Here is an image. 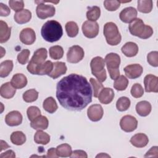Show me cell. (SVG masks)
Returning a JSON list of instances; mask_svg holds the SVG:
<instances>
[{"label":"cell","instance_id":"cell-1","mask_svg":"<svg viewBox=\"0 0 158 158\" xmlns=\"http://www.w3.org/2000/svg\"><path fill=\"white\" fill-rule=\"evenodd\" d=\"M93 91L86 78L71 73L62 78L56 86V97L65 109L80 111L92 101Z\"/></svg>","mask_w":158,"mask_h":158},{"label":"cell","instance_id":"cell-2","mask_svg":"<svg viewBox=\"0 0 158 158\" xmlns=\"http://www.w3.org/2000/svg\"><path fill=\"white\" fill-rule=\"evenodd\" d=\"M41 35L45 41L49 43L56 42L59 40L63 35L62 27L56 20H48L41 27Z\"/></svg>","mask_w":158,"mask_h":158},{"label":"cell","instance_id":"cell-3","mask_svg":"<svg viewBox=\"0 0 158 158\" xmlns=\"http://www.w3.org/2000/svg\"><path fill=\"white\" fill-rule=\"evenodd\" d=\"M130 33L135 36H138L141 39H148L153 34V30L149 25H145L143 21L139 19H136L128 27Z\"/></svg>","mask_w":158,"mask_h":158},{"label":"cell","instance_id":"cell-4","mask_svg":"<svg viewBox=\"0 0 158 158\" xmlns=\"http://www.w3.org/2000/svg\"><path fill=\"white\" fill-rule=\"evenodd\" d=\"M103 33L106 40L109 45L116 46L120 43L122 36L117 26L114 22H107L104 26Z\"/></svg>","mask_w":158,"mask_h":158},{"label":"cell","instance_id":"cell-5","mask_svg":"<svg viewBox=\"0 0 158 158\" xmlns=\"http://www.w3.org/2000/svg\"><path fill=\"white\" fill-rule=\"evenodd\" d=\"M104 61L106 62V64L110 77L112 80H116L120 76V56L114 52L109 53L106 56Z\"/></svg>","mask_w":158,"mask_h":158},{"label":"cell","instance_id":"cell-6","mask_svg":"<svg viewBox=\"0 0 158 158\" xmlns=\"http://www.w3.org/2000/svg\"><path fill=\"white\" fill-rule=\"evenodd\" d=\"M47 56L48 52L46 49L41 48L36 50L27 67L28 72L33 75H36L37 67L45 62Z\"/></svg>","mask_w":158,"mask_h":158},{"label":"cell","instance_id":"cell-7","mask_svg":"<svg viewBox=\"0 0 158 158\" xmlns=\"http://www.w3.org/2000/svg\"><path fill=\"white\" fill-rule=\"evenodd\" d=\"M105 61L103 58L97 56L92 59L90 62V67L92 74L96 77L98 81L103 82L107 78L106 71L104 69Z\"/></svg>","mask_w":158,"mask_h":158},{"label":"cell","instance_id":"cell-8","mask_svg":"<svg viewBox=\"0 0 158 158\" xmlns=\"http://www.w3.org/2000/svg\"><path fill=\"white\" fill-rule=\"evenodd\" d=\"M85 56L84 50L78 45L71 46L67 53V60L69 62L76 64L81 61Z\"/></svg>","mask_w":158,"mask_h":158},{"label":"cell","instance_id":"cell-9","mask_svg":"<svg viewBox=\"0 0 158 158\" xmlns=\"http://www.w3.org/2000/svg\"><path fill=\"white\" fill-rule=\"evenodd\" d=\"M36 13L37 17L41 19H45L51 17L56 13V9L54 6L51 4H45L44 3H37Z\"/></svg>","mask_w":158,"mask_h":158},{"label":"cell","instance_id":"cell-10","mask_svg":"<svg viewBox=\"0 0 158 158\" xmlns=\"http://www.w3.org/2000/svg\"><path fill=\"white\" fill-rule=\"evenodd\" d=\"M99 25L96 22L89 20L85 21L82 25V32L83 35L88 38H94L99 33Z\"/></svg>","mask_w":158,"mask_h":158},{"label":"cell","instance_id":"cell-11","mask_svg":"<svg viewBox=\"0 0 158 158\" xmlns=\"http://www.w3.org/2000/svg\"><path fill=\"white\" fill-rule=\"evenodd\" d=\"M120 126L125 132H131L136 130L138 126L136 118L130 115H126L122 117L120 121Z\"/></svg>","mask_w":158,"mask_h":158},{"label":"cell","instance_id":"cell-12","mask_svg":"<svg viewBox=\"0 0 158 158\" xmlns=\"http://www.w3.org/2000/svg\"><path fill=\"white\" fill-rule=\"evenodd\" d=\"M145 91L147 93L158 92V78L157 76L148 74L144 78Z\"/></svg>","mask_w":158,"mask_h":158},{"label":"cell","instance_id":"cell-13","mask_svg":"<svg viewBox=\"0 0 158 158\" xmlns=\"http://www.w3.org/2000/svg\"><path fill=\"white\" fill-rule=\"evenodd\" d=\"M104 114V110L100 104H93L87 110V115L89 119L93 122L100 120Z\"/></svg>","mask_w":158,"mask_h":158},{"label":"cell","instance_id":"cell-14","mask_svg":"<svg viewBox=\"0 0 158 158\" xmlns=\"http://www.w3.org/2000/svg\"><path fill=\"white\" fill-rule=\"evenodd\" d=\"M137 10L133 7H128L123 9L119 14L120 19L122 22L128 23L132 22L136 19Z\"/></svg>","mask_w":158,"mask_h":158},{"label":"cell","instance_id":"cell-15","mask_svg":"<svg viewBox=\"0 0 158 158\" xmlns=\"http://www.w3.org/2000/svg\"><path fill=\"white\" fill-rule=\"evenodd\" d=\"M123 70L125 75L130 79H135L139 77L143 71L142 66L138 64H134L127 65Z\"/></svg>","mask_w":158,"mask_h":158},{"label":"cell","instance_id":"cell-16","mask_svg":"<svg viewBox=\"0 0 158 158\" xmlns=\"http://www.w3.org/2000/svg\"><path fill=\"white\" fill-rule=\"evenodd\" d=\"M19 38L22 43L27 45H30L35 41L36 34L32 28H25L20 31Z\"/></svg>","mask_w":158,"mask_h":158},{"label":"cell","instance_id":"cell-17","mask_svg":"<svg viewBox=\"0 0 158 158\" xmlns=\"http://www.w3.org/2000/svg\"><path fill=\"white\" fill-rule=\"evenodd\" d=\"M22 115L20 112L13 110L9 112L5 117L6 123L10 127L19 125L22 122Z\"/></svg>","mask_w":158,"mask_h":158},{"label":"cell","instance_id":"cell-18","mask_svg":"<svg viewBox=\"0 0 158 158\" xmlns=\"http://www.w3.org/2000/svg\"><path fill=\"white\" fill-rule=\"evenodd\" d=\"M98 99L101 103L108 104L110 103L114 98V90L110 88H103L98 95Z\"/></svg>","mask_w":158,"mask_h":158},{"label":"cell","instance_id":"cell-19","mask_svg":"<svg viewBox=\"0 0 158 158\" xmlns=\"http://www.w3.org/2000/svg\"><path fill=\"white\" fill-rule=\"evenodd\" d=\"M130 142L135 147L143 148L148 144L149 142V139L146 135H145L144 133H139L133 135L131 138Z\"/></svg>","mask_w":158,"mask_h":158},{"label":"cell","instance_id":"cell-20","mask_svg":"<svg viewBox=\"0 0 158 158\" xmlns=\"http://www.w3.org/2000/svg\"><path fill=\"white\" fill-rule=\"evenodd\" d=\"M67 68L64 62H56L53 63V69L51 73L48 75L53 79H56L60 76L65 74Z\"/></svg>","mask_w":158,"mask_h":158},{"label":"cell","instance_id":"cell-21","mask_svg":"<svg viewBox=\"0 0 158 158\" xmlns=\"http://www.w3.org/2000/svg\"><path fill=\"white\" fill-rule=\"evenodd\" d=\"M122 53L127 57H131L135 56L138 52V46L133 42L126 43L121 48Z\"/></svg>","mask_w":158,"mask_h":158},{"label":"cell","instance_id":"cell-22","mask_svg":"<svg viewBox=\"0 0 158 158\" xmlns=\"http://www.w3.org/2000/svg\"><path fill=\"white\" fill-rule=\"evenodd\" d=\"M49 125L48 119L46 116L40 115L30 123V126L35 130H43L48 128Z\"/></svg>","mask_w":158,"mask_h":158},{"label":"cell","instance_id":"cell-23","mask_svg":"<svg viewBox=\"0 0 158 158\" xmlns=\"http://www.w3.org/2000/svg\"><path fill=\"white\" fill-rule=\"evenodd\" d=\"M15 93V88L10 82H6L1 86L0 94L2 98L5 99H10L13 98Z\"/></svg>","mask_w":158,"mask_h":158},{"label":"cell","instance_id":"cell-24","mask_svg":"<svg viewBox=\"0 0 158 158\" xmlns=\"http://www.w3.org/2000/svg\"><path fill=\"white\" fill-rule=\"evenodd\" d=\"M31 18V12L28 9H22L17 12L14 16V20L19 24H23L28 22Z\"/></svg>","mask_w":158,"mask_h":158},{"label":"cell","instance_id":"cell-25","mask_svg":"<svg viewBox=\"0 0 158 158\" xmlns=\"http://www.w3.org/2000/svg\"><path fill=\"white\" fill-rule=\"evenodd\" d=\"M151 104L147 101H139L136 105V111L141 117L148 115L151 112Z\"/></svg>","mask_w":158,"mask_h":158},{"label":"cell","instance_id":"cell-26","mask_svg":"<svg viewBox=\"0 0 158 158\" xmlns=\"http://www.w3.org/2000/svg\"><path fill=\"white\" fill-rule=\"evenodd\" d=\"M10 83L15 89H22L27 85V78L22 73H16L12 77Z\"/></svg>","mask_w":158,"mask_h":158},{"label":"cell","instance_id":"cell-27","mask_svg":"<svg viewBox=\"0 0 158 158\" xmlns=\"http://www.w3.org/2000/svg\"><path fill=\"white\" fill-rule=\"evenodd\" d=\"M11 28L8 27L6 22L0 20V43L7 42L10 38Z\"/></svg>","mask_w":158,"mask_h":158},{"label":"cell","instance_id":"cell-28","mask_svg":"<svg viewBox=\"0 0 158 158\" xmlns=\"http://www.w3.org/2000/svg\"><path fill=\"white\" fill-rule=\"evenodd\" d=\"M53 69V63L51 60H46L41 65H39L36 71V75H49Z\"/></svg>","mask_w":158,"mask_h":158},{"label":"cell","instance_id":"cell-29","mask_svg":"<svg viewBox=\"0 0 158 158\" xmlns=\"http://www.w3.org/2000/svg\"><path fill=\"white\" fill-rule=\"evenodd\" d=\"M43 107L44 109L49 114H52L55 112L58 108L57 104L55 99L51 96L48 97L44 99L43 104Z\"/></svg>","mask_w":158,"mask_h":158},{"label":"cell","instance_id":"cell-30","mask_svg":"<svg viewBox=\"0 0 158 158\" xmlns=\"http://www.w3.org/2000/svg\"><path fill=\"white\" fill-rule=\"evenodd\" d=\"M13 69V62L11 60H6L1 63L0 77L4 78L7 77Z\"/></svg>","mask_w":158,"mask_h":158},{"label":"cell","instance_id":"cell-31","mask_svg":"<svg viewBox=\"0 0 158 158\" xmlns=\"http://www.w3.org/2000/svg\"><path fill=\"white\" fill-rule=\"evenodd\" d=\"M138 10L139 12L148 14L151 12L153 7V2L151 0H138Z\"/></svg>","mask_w":158,"mask_h":158},{"label":"cell","instance_id":"cell-32","mask_svg":"<svg viewBox=\"0 0 158 158\" xmlns=\"http://www.w3.org/2000/svg\"><path fill=\"white\" fill-rule=\"evenodd\" d=\"M34 141L36 144L46 145L50 141V136L42 130H38L35 134Z\"/></svg>","mask_w":158,"mask_h":158},{"label":"cell","instance_id":"cell-33","mask_svg":"<svg viewBox=\"0 0 158 158\" xmlns=\"http://www.w3.org/2000/svg\"><path fill=\"white\" fill-rule=\"evenodd\" d=\"M11 142L15 145H22L26 141V136L21 131H15L12 133L10 135Z\"/></svg>","mask_w":158,"mask_h":158},{"label":"cell","instance_id":"cell-34","mask_svg":"<svg viewBox=\"0 0 158 158\" xmlns=\"http://www.w3.org/2000/svg\"><path fill=\"white\" fill-rule=\"evenodd\" d=\"M56 152L58 156L61 157H70L72 153L71 146L67 143L59 145L56 148Z\"/></svg>","mask_w":158,"mask_h":158},{"label":"cell","instance_id":"cell-35","mask_svg":"<svg viewBox=\"0 0 158 158\" xmlns=\"http://www.w3.org/2000/svg\"><path fill=\"white\" fill-rule=\"evenodd\" d=\"M101 10L98 6H94L88 8L86 12V18L88 20L96 22L100 17Z\"/></svg>","mask_w":158,"mask_h":158},{"label":"cell","instance_id":"cell-36","mask_svg":"<svg viewBox=\"0 0 158 158\" xmlns=\"http://www.w3.org/2000/svg\"><path fill=\"white\" fill-rule=\"evenodd\" d=\"M49 56L51 59L58 60L61 59L64 55V49L62 46L56 45L51 47L49 49Z\"/></svg>","mask_w":158,"mask_h":158},{"label":"cell","instance_id":"cell-37","mask_svg":"<svg viewBox=\"0 0 158 158\" xmlns=\"http://www.w3.org/2000/svg\"><path fill=\"white\" fill-rule=\"evenodd\" d=\"M67 35L70 38L75 37L78 33V27L76 22L73 21L68 22L65 26Z\"/></svg>","mask_w":158,"mask_h":158},{"label":"cell","instance_id":"cell-38","mask_svg":"<svg viewBox=\"0 0 158 158\" xmlns=\"http://www.w3.org/2000/svg\"><path fill=\"white\" fill-rule=\"evenodd\" d=\"M128 85V80L124 76H119L114 83V87L117 91L125 90Z\"/></svg>","mask_w":158,"mask_h":158},{"label":"cell","instance_id":"cell-39","mask_svg":"<svg viewBox=\"0 0 158 158\" xmlns=\"http://www.w3.org/2000/svg\"><path fill=\"white\" fill-rule=\"evenodd\" d=\"M130 100L128 98L125 96L120 97L116 102V107L118 110L120 112L127 110L130 106Z\"/></svg>","mask_w":158,"mask_h":158},{"label":"cell","instance_id":"cell-40","mask_svg":"<svg viewBox=\"0 0 158 158\" xmlns=\"http://www.w3.org/2000/svg\"><path fill=\"white\" fill-rule=\"evenodd\" d=\"M38 97V92L35 89H30L26 91L23 94V99L26 102H32L35 101Z\"/></svg>","mask_w":158,"mask_h":158},{"label":"cell","instance_id":"cell-41","mask_svg":"<svg viewBox=\"0 0 158 158\" xmlns=\"http://www.w3.org/2000/svg\"><path fill=\"white\" fill-rule=\"evenodd\" d=\"M90 83L93 87V96L95 98H97L100 93V91H101V89L104 88V86L102 85V83L100 82L99 81H98V80L93 78H91L89 80Z\"/></svg>","mask_w":158,"mask_h":158},{"label":"cell","instance_id":"cell-42","mask_svg":"<svg viewBox=\"0 0 158 158\" xmlns=\"http://www.w3.org/2000/svg\"><path fill=\"white\" fill-rule=\"evenodd\" d=\"M27 114L31 122L41 115V110L36 106H30L27 109Z\"/></svg>","mask_w":158,"mask_h":158},{"label":"cell","instance_id":"cell-43","mask_svg":"<svg viewBox=\"0 0 158 158\" xmlns=\"http://www.w3.org/2000/svg\"><path fill=\"white\" fill-rule=\"evenodd\" d=\"M130 93L133 98H139L144 94V89L139 83H135L131 87Z\"/></svg>","mask_w":158,"mask_h":158},{"label":"cell","instance_id":"cell-44","mask_svg":"<svg viewBox=\"0 0 158 158\" xmlns=\"http://www.w3.org/2000/svg\"><path fill=\"white\" fill-rule=\"evenodd\" d=\"M30 52L27 49H23L18 55H17V60L18 62L24 65L27 63L28 60V57L30 56Z\"/></svg>","mask_w":158,"mask_h":158},{"label":"cell","instance_id":"cell-45","mask_svg":"<svg viewBox=\"0 0 158 158\" xmlns=\"http://www.w3.org/2000/svg\"><path fill=\"white\" fill-rule=\"evenodd\" d=\"M147 61L151 66L157 67L158 66V52H150L147 56Z\"/></svg>","mask_w":158,"mask_h":158},{"label":"cell","instance_id":"cell-46","mask_svg":"<svg viewBox=\"0 0 158 158\" xmlns=\"http://www.w3.org/2000/svg\"><path fill=\"white\" fill-rule=\"evenodd\" d=\"M104 6L105 8L109 11H115L119 8L120 2L118 1H104Z\"/></svg>","mask_w":158,"mask_h":158},{"label":"cell","instance_id":"cell-47","mask_svg":"<svg viewBox=\"0 0 158 158\" xmlns=\"http://www.w3.org/2000/svg\"><path fill=\"white\" fill-rule=\"evenodd\" d=\"M9 4L10 7L16 12L22 10L24 7L23 1H9Z\"/></svg>","mask_w":158,"mask_h":158},{"label":"cell","instance_id":"cell-48","mask_svg":"<svg viewBox=\"0 0 158 158\" xmlns=\"http://www.w3.org/2000/svg\"><path fill=\"white\" fill-rule=\"evenodd\" d=\"M10 13V10L7 6L1 2L0 3V15L2 17L8 16Z\"/></svg>","mask_w":158,"mask_h":158},{"label":"cell","instance_id":"cell-49","mask_svg":"<svg viewBox=\"0 0 158 158\" xmlns=\"http://www.w3.org/2000/svg\"><path fill=\"white\" fill-rule=\"evenodd\" d=\"M71 157L72 158H87L88 157V155L86 154V152L83 150H75L72 152L71 156Z\"/></svg>","mask_w":158,"mask_h":158},{"label":"cell","instance_id":"cell-50","mask_svg":"<svg viewBox=\"0 0 158 158\" xmlns=\"http://www.w3.org/2000/svg\"><path fill=\"white\" fill-rule=\"evenodd\" d=\"M157 146H153L144 155V157H157L158 156V151H157Z\"/></svg>","mask_w":158,"mask_h":158},{"label":"cell","instance_id":"cell-51","mask_svg":"<svg viewBox=\"0 0 158 158\" xmlns=\"http://www.w3.org/2000/svg\"><path fill=\"white\" fill-rule=\"evenodd\" d=\"M15 152L12 150H8L6 151L5 152L1 153L0 155L1 158H4V157H15Z\"/></svg>","mask_w":158,"mask_h":158},{"label":"cell","instance_id":"cell-52","mask_svg":"<svg viewBox=\"0 0 158 158\" xmlns=\"http://www.w3.org/2000/svg\"><path fill=\"white\" fill-rule=\"evenodd\" d=\"M46 157H58L59 156L57 154L56 149H55L54 148H51L49 149Z\"/></svg>","mask_w":158,"mask_h":158},{"label":"cell","instance_id":"cell-53","mask_svg":"<svg viewBox=\"0 0 158 158\" xmlns=\"http://www.w3.org/2000/svg\"><path fill=\"white\" fill-rule=\"evenodd\" d=\"M10 146L8 145V144L5 142L3 140H1V149H0V151H2V150L6 149L7 148H9Z\"/></svg>","mask_w":158,"mask_h":158},{"label":"cell","instance_id":"cell-54","mask_svg":"<svg viewBox=\"0 0 158 158\" xmlns=\"http://www.w3.org/2000/svg\"><path fill=\"white\" fill-rule=\"evenodd\" d=\"M110 157V156H109L108 154H107L106 153H101V154H98L96 156V158L97 157Z\"/></svg>","mask_w":158,"mask_h":158}]
</instances>
